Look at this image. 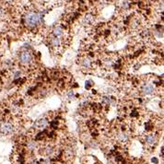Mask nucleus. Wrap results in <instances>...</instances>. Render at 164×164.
<instances>
[{
  "label": "nucleus",
  "instance_id": "obj_1",
  "mask_svg": "<svg viewBox=\"0 0 164 164\" xmlns=\"http://www.w3.org/2000/svg\"><path fill=\"white\" fill-rule=\"evenodd\" d=\"M43 15L42 13H38V12H29V13L25 17V24L30 28H35L42 22V18Z\"/></svg>",
  "mask_w": 164,
  "mask_h": 164
},
{
  "label": "nucleus",
  "instance_id": "obj_2",
  "mask_svg": "<svg viewBox=\"0 0 164 164\" xmlns=\"http://www.w3.org/2000/svg\"><path fill=\"white\" fill-rule=\"evenodd\" d=\"M15 125L10 121H1L0 122V134L3 136H10L14 133Z\"/></svg>",
  "mask_w": 164,
  "mask_h": 164
},
{
  "label": "nucleus",
  "instance_id": "obj_3",
  "mask_svg": "<svg viewBox=\"0 0 164 164\" xmlns=\"http://www.w3.org/2000/svg\"><path fill=\"white\" fill-rule=\"evenodd\" d=\"M18 59H20V64H22L24 66H28L33 63V54H31L29 51H23L20 53Z\"/></svg>",
  "mask_w": 164,
  "mask_h": 164
},
{
  "label": "nucleus",
  "instance_id": "obj_4",
  "mask_svg": "<svg viewBox=\"0 0 164 164\" xmlns=\"http://www.w3.org/2000/svg\"><path fill=\"white\" fill-rule=\"evenodd\" d=\"M48 124H49V122L46 118H40L35 121L33 127L35 129H45L48 127Z\"/></svg>",
  "mask_w": 164,
  "mask_h": 164
},
{
  "label": "nucleus",
  "instance_id": "obj_5",
  "mask_svg": "<svg viewBox=\"0 0 164 164\" xmlns=\"http://www.w3.org/2000/svg\"><path fill=\"white\" fill-rule=\"evenodd\" d=\"M144 140H145V143H146L147 145H148V146H150V147H152V146H154V145L157 143L156 135H154L152 133L148 134V135L145 136Z\"/></svg>",
  "mask_w": 164,
  "mask_h": 164
},
{
  "label": "nucleus",
  "instance_id": "obj_6",
  "mask_svg": "<svg viewBox=\"0 0 164 164\" xmlns=\"http://www.w3.org/2000/svg\"><path fill=\"white\" fill-rule=\"evenodd\" d=\"M155 91V88L152 84L146 83L142 88V92L144 95H151Z\"/></svg>",
  "mask_w": 164,
  "mask_h": 164
},
{
  "label": "nucleus",
  "instance_id": "obj_7",
  "mask_svg": "<svg viewBox=\"0 0 164 164\" xmlns=\"http://www.w3.org/2000/svg\"><path fill=\"white\" fill-rule=\"evenodd\" d=\"M117 140L120 143L125 144V143L128 142L129 136H128L127 133H125V132H124V131H121V132H119V133L117 134Z\"/></svg>",
  "mask_w": 164,
  "mask_h": 164
},
{
  "label": "nucleus",
  "instance_id": "obj_8",
  "mask_svg": "<svg viewBox=\"0 0 164 164\" xmlns=\"http://www.w3.org/2000/svg\"><path fill=\"white\" fill-rule=\"evenodd\" d=\"M54 153V148L51 145H48V146H45L43 148V154H45L46 157H51L53 156Z\"/></svg>",
  "mask_w": 164,
  "mask_h": 164
},
{
  "label": "nucleus",
  "instance_id": "obj_9",
  "mask_svg": "<svg viewBox=\"0 0 164 164\" xmlns=\"http://www.w3.org/2000/svg\"><path fill=\"white\" fill-rule=\"evenodd\" d=\"M26 148L29 151H34L37 148V143H36V141H33V140L27 141V143H26Z\"/></svg>",
  "mask_w": 164,
  "mask_h": 164
},
{
  "label": "nucleus",
  "instance_id": "obj_10",
  "mask_svg": "<svg viewBox=\"0 0 164 164\" xmlns=\"http://www.w3.org/2000/svg\"><path fill=\"white\" fill-rule=\"evenodd\" d=\"M50 42H51V45L53 47L57 48L61 45V39L60 38H57V37H53V38H51Z\"/></svg>",
  "mask_w": 164,
  "mask_h": 164
},
{
  "label": "nucleus",
  "instance_id": "obj_11",
  "mask_svg": "<svg viewBox=\"0 0 164 164\" xmlns=\"http://www.w3.org/2000/svg\"><path fill=\"white\" fill-rule=\"evenodd\" d=\"M53 34H54V37L59 38L60 36H62L63 34H64V30H63L60 26L55 27V28L53 30Z\"/></svg>",
  "mask_w": 164,
  "mask_h": 164
},
{
  "label": "nucleus",
  "instance_id": "obj_12",
  "mask_svg": "<svg viewBox=\"0 0 164 164\" xmlns=\"http://www.w3.org/2000/svg\"><path fill=\"white\" fill-rule=\"evenodd\" d=\"M91 65H92V63L90 58L85 57L83 60H82V66H83L85 68H90Z\"/></svg>",
  "mask_w": 164,
  "mask_h": 164
},
{
  "label": "nucleus",
  "instance_id": "obj_13",
  "mask_svg": "<svg viewBox=\"0 0 164 164\" xmlns=\"http://www.w3.org/2000/svg\"><path fill=\"white\" fill-rule=\"evenodd\" d=\"M102 102L105 103V104H112V100L109 96H104V97H102Z\"/></svg>",
  "mask_w": 164,
  "mask_h": 164
},
{
  "label": "nucleus",
  "instance_id": "obj_14",
  "mask_svg": "<svg viewBox=\"0 0 164 164\" xmlns=\"http://www.w3.org/2000/svg\"><path fill=\"white\" fill-rule=\"evenodd\" d=\"M20 77V71H16L13 73V79H17Z\"/></svg>",
  "mask_w": 164,
  "mask_h": 164
},
{
  "label": "nucleus",
  "instance_id": "obj_15",
  "mask_svg": "<svg viewBox=\"0 0 164 164\" xmlns=\"http://www.w3.org/2000/svg\"><path fill=\"white\" fill-rule=\"evenodd\" d=\"M74 91L73 90H69L68 92H67V96H68V98L69 99H73L74 98Z\"/></svg>",
  "mask_w": 164,
  "mask_h": 164
},
{
  "label": "nucleus",
  "instance_id": "obj_16",
  "mask_svg": "<svg viewBox=\"0 0 164 164\" xmlns=\"http://www.w3.org/2000/svg\"><path fill=\"white\" fill-rule=\"evenodd\" d=\"M151 161H152L153 163H155V164H159V160H158L157 158H155V157L152 158V160H151Z\"/></svg>",
  "mask_w": 164,
  "mask_h": 164
},
{
  "label": "nucleus",
  "instance_id": "obj_17",
  "mask_svg": "<svg viewBox=\"0 0 164 164\" xmlns=\"http://www.w3.org/2000/svg\"><path fill=\"white\" fill-rule=\"evenodd\" d=\"M2 16H3V10H2V9H0V18H2Z\"/></svg>",
  "mask_w": 164,
  "mask_h": 164
}]
</instances>
